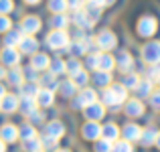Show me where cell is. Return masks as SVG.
<instances>
[{
  "mask_svg": "<svg viewBox=\"0 0 160 152\" xmlns=\"http://www.w3.org/2000/svg\"><path fill=\"white\" fill-rule=\"evenodd\" d=\"M160 31V16L154 12H144L140 18L136 20V35L140 39L152 41Z\"/></svg>",
  "mask_w": 160,
  "mask_h": 152,
  "instance_id": "6da1fadb",
  "label": "cell"
},
{
  "mask_svg": "<svg viewBox=\"0 0 160 152\" xmlns=\"http://www.w3.org/2000/svg\"><path fill=\"white\" fill-rule=\"evenodd\" d=\"M126 99H128V89L122 83H112L102 94V104L108 108H120L126 104Z\"/></svg>",
  "mask_w": 160,
  "mask_h": 152,
  "instance_id": "7a4b0ae2",
  "label": "cell"
},
{
  "mask_svg": "<svg viewBox=\"0 0 160 152\" xmlns=\"http://www.w3.org/2000/svg\"><path fill=\"white\" fill-rule=\"evenodd\" d=\"M142 61L146 65H158L160 63V41L152 39L148 43H144V47H142Z\"/></svg>",
  "mask_w": 160,
  "mask_h": 152,
  "instance_id": "3957f363",
  "label": "cell"
},
{
  "mask_svg": "<svg viewBox=\"0 0 160 152\" xmlns=\"http://www.w3.org/2000/svg\"><path fill=\"white\" fill-rule=\"evenodd\" d=\"M95 45H98V47L102 49L103 53H109V51L116 49V45H118L116 33H112L109 28H103V31H99V35L95 37Z\"/></svg>",
  "mask_w": 160,
  "mask_h": 152,
  "instance_id": "277c9868",
  "label": "cell"
},
{
  "mask_svg": "<svg viewBox=\"0 0 160 152\" xmlns=\"http://www.w3.org/2000/svg\"><path fill=\"white\" fill-rule=\"evenodd\" d=\"M124 112H126L128 118H142L144 112H146V105L140 98H130V99H126V104H124Z\"/></svg>",
  "mask_w": 160,
  "mask_h": 152,
  "instance_id": "5b68a950",
  "label": "cell"
},
{
  "mask_svg": "<svg viewBox=\"0 0 160 152\" xmlns=\"http://www.w3.org/2000/svg\"><path fill=\"white\" fill-rule=\"evenodd\" d=\"M47 45L51 49H65V47H69V35H67L65 31H51L47 35Z\"/></svg>",
  "mask_w": 160,
  "mask_h": 152,
  "instance_id": "8992f818",
  "label": "cell"
},
{
  "mask_svg": "<svg viewBox=\"0 0 160 152\" xmlns=\"http://www.w3.org/2000/svg\"><path fill=\"white\" fill-rule=\"evenodd\" d=\"M95 101H98V94H95V89H91V87H83V89L79 91V95L75 98L73 105L79 108V109H83V108H87V105L95 104Z\"/></svg>",
  "mask_w": 160,
  "mask_h": 152,
  "instance_id": "52a82bcc",
  "label": "cell"
},
{
  "mask_svg": "<svg viewBox=\"0 0 160 152\" xmlns=\"http://www.w3.org/2000/svg\"><path fill=\"white\" fill-rule=\"evenodd\" d=\"M116 67L122 71V73H130V71H132V67H134L132 53H130V51H126V49H122L120 53L116 55Z\"/></svg>",
  "mask_w": 160,
  "mask_h": 152,
  "instance_id": "ba28073f",
  "label": "cell"
},
{
  "mask_svg": "<svg viewBox=\"0 0 160 152\" xmlns=\"http://www.w3.org/2000/svg\"><path fill=\"white\" fill-rule=\"evenodd\" d=\"M83 116H85L89 122H99L103 116H106V105L99 104V101H95V104L83 108Z\"/></svg>",
  "mask_w": 160,
  "mask_h": 152,
  "instance_id": "9c48e42d",
  "label": "cell"
},
{
  "mask_svg": "<svg viewBox=\"0 0 160 152\" xmlns=\"http://www.w3.org/2000/svg\"><path fill=\"white\" fill-rule=\"evenodd\" d=\"M81 134L85 140H99L102 138V126H99V122H89L87 120L85 124H83L81 128Z\"/></svg>",
  "mask_w": 160,
  "mask_h": 152,
  "instance_id": "30bf717a",
  "label": "cell"
},
{
  "mask_svg": "<svg viewBox=\"0 0 160 152\" xmlns=\"http://www.w3.org/2000/svg\"><path fill=\"white\" fill-rule=\"evenodd\" d=\"M0 59H2V65L16 67L20 63V51L14 47H4L2 53H0Z\"/></svg>",
  "mask_w": 160,
  "mask_h": 152,
  "instance_id": "8fae6325",
  "label": "cell"
},
{
  "mask_svg": "<svg viewBox=\"0 0 160 152\" xmlns=\"http://www.w3.org/2000/svg\"><path fill=\"white\" fill-rule=\"evenodd\" d=\"M41 28V18L39 16H24L22 23H20V31L24 33V35H35V33H39Z\"/></svg>",
  "mask_w": 160,
  "mask_h": 152,
  "instance_id": "7c38bea8",
  "label": "cell"
},
{
  "mask_svg": "<svg viewBox=\"0 0 160 152\" xmlns=\"http://www.w3.org/2000/svg\"><path fill=\"white\" fill-rule=\"evenodd\" d=\"M122 136H124V140L128 142H138L142 136V128L138 124H134V122H128V124L122 128Z\"/></svg>",
  "mask_w": 160,
  "mask_h": 152,
  "instance_id": "4fadbf2b",
  "label": "cell"
},
{
  "mask_svg": "<svg viewBox=\"0 0 160 152\" xmlns=\"http://www.w3.org/2000/svg\"><path fill=\"white\" fill-rule=\"evenodd\" d=\"M136 98H140V99H144V98H150L152 95V91H154V81L152 79H140V83H138V87L136 89Z\"/></svg>",
  "mask_w": 160,
  "mask_h": 152,
  "instance_id": "5bb4252c",
  "label": "cell"
},
{
  "mask_svg": "<svg viewBox=\"0 0 160 152\" xmlns=\"http://www.w3.org/2000/svg\"><path fill=\"white\" fill-rule=\"evenodd\" d=\"M45 134L55 138V140H59V138H63V134H65V126H63V122L53 120V122H49V124L45 126Z\"/></svg>",
  "mask_w": 160,
  "mask_h": 152,
  "instance_id": "9a60e30c",
  "label": "cell"
},
{
  "mask_svg": "<svg viewBox=\"0 0 160 152\" xmlns=\"http://www.w3.org/2000/svg\"><path fill=\"white\" fill-rule=\"evenodd\" d=\"M156 138H158V130L154 126H150V128H142V136L138 142L142 146H154L156 144Z\"/></svg>",
  "mask_w": 160,
  "mask_h": 152,
  "instance_id": "2e32d148",
  "label": "cell"
},
{
  "mask_svg": "<svg viewBox=\"0 0 160 152\" xmlns=\"http://www.w3.org/2000/svg\"><path fill=\"white\" fill-rule=\"evenodd\" d=\"M83 10H85V14L89 16L91 23H95V20H99V16H102V10H103V8L99 6L95 0H87V2L83 4Z\"/></svg>",
  "mask_w": 160,
  "mask_h": 152,
  "instance_id": "e0dca14e",
  "label": "cell"
},
{
  "mask_svg": "<svg viewBox=\"0 0 160 152\" xmlns=\"http://www.w3.org/2000/svg\"><path fill=\"white\" fill-rule=\"evenodd\" d=\"M120 136H122V130L118 128L113 122H109V124L102 126V138H106V140H109V142H116Z\"/></svg>",
  "mask_w": 160,
  "mask_h": 152,
  "instance_id": "ac0fdd59",
  "label": "cell"
},
{
  "mask_svg": "<svg viewBox=\"0 0 160 152\" xmlns=\"http://www.w3.org/2000/svg\"><path fill=\"white\" fill-rule=\"evenodd\" d=\"M49 65H51V61H49V57L45 53H35V55H32L31 67L35 71H45V69H49Z\"/></svg>",
  "mask_w": 160,
  "mask_h": 152,
  "instance_id": "d6986e66",
  "label": "cell"
},
{
  "mask_svg": "<svg viewBox=\"0 0 160 152\" xmlns=\"http://www.w3.org/2000/svg\"><path fill=\"white\" fill-rule=\"evenodd\" d=\"M71 20H73V23L77 24L79 28H91V27L95 24V23H91V20H89V16L85 14V10H83V8L73 10V18H71Z\"/></svg>",
  "mask_w": 160,
  "mask_h": 152,
  "instance_id": "ffe728a7",
  "label": "cell"
},
{
  "mask_svg": "<svg viewBox=\"0 0 160 152\" xmlns=\"http://www.w3.org/2000/svg\"><path fill=\"white\" fill-rule=\"evenodd\" d=\"M18 98H16V95H12V94H6L4 95L2 99H0V109H2V112H16V109H18Z\"/></svg>",
  "mask_w": 160,
  "mask_h": 152,
  "instance_id": "44dd1931",
  "label": "cell"
},
{
  "mask_svg": "<svg viewBox=\"0 0 160 152\" xmlns=\"http://www.w3.org/2000/svg\"><path fill=\"white\" fill-rule=\"evenodd\" d=\"M37 47H39V43H37V39L32 35H27L22 41H20V45H18L20 53H24V55H35Z\"/></svg>",
  "mask_w": 160,
  "mask_h": 152,
  "instance_id": "7402d4cb",
  "label": "cell"
},
{
  "mask_svg": "<svg viewBox=\"0 0 160 152\" xmlns=\"http://www.w3.org/2000/svg\"><path fill=\"white\" fill-rule=\"evenodd\" d=\"M116 67V57L109 53H99V65H98V71H109Z\"/></svg>",
  "mask_w": 160,
  "mask_h": 152,
  "instance_id": "603a6c76",
  "label": "cell"
},
{
  "mask_svg": "<svg viewBox=\"0 0 160 152\" xmlns=\"http://www.w3.org/2000/svg\"><path fill=\"white\" fill-rule=\"evenodd\" d=\"M37 104L39 105H43V108H49V105H53V101H55V95H53V91L51 89H47V87H43V89H39V94H37Z\"/></svg>",
  "mask_w": 160,
  "mask_h": 152,
  "instance_id": "cb8c5ba5",
  "label": "cell"
},
{
  "mask_svg": "<svg viewBox=\"0 0 160 152\" xmlns=\"http://www.w3.org/2000/svg\"><path fill=\"white\" fill-rule=\"evenodd\" d=\"M93 83L98 87H103V89H106V87L112 85V73H109V71H95L93 73Z\"/></svg>",
  "mask_w": 160,
  "mask_h": 152,
  "instance_id": "d4e9b609",
  "label": "cell"
},
{
  "mask_svg": "<svg viewBox=\"0 0 160 152\" xmlns=\"http://www.w3.org/2000/svg\"><path fill=\"white\" fill-rule=\"evenodd\" d=\"M0 138H2L4 142H14L16 138H18V128L12 126V124L2 126V130H0Z\"/></svg>",
  "mask_w": 160,
  "mask_h": 152,
  "instance_id": "484cf974",
  "label": "cell"
},
{
  "mask_svg": "<svg viewBox=\"0 0 160 152\" xmlns=\"http://www.w3.org/2000/svg\"><path fill=\"white\" fill-rule=\"evenodd\" d=\"M22 39H24L22 31H8L6 37H4V45L6 47H18Z\"/></svg>",
  "mask_w": 160,
  "mask_h": 152,
  "instance_id": "4316f807",
  "label": "cell"
},
{
  "mask_svg": "<svg viewBox=\"0 0 160 152\" xmlns=\"http://www.w3.org/2000/svg\"><path fill=\"white\" fill-rule=\"evenodd\" d=\"M37 105H39V104H37L35 98H22L18 101V109L22 114H27V116H31L32 112H37Z\"/></svg>",
  "mask_w": 160,
  "mask_h": 152,
  "instance_id": "83f0119b",
  "label": "cell"
},
{
  "mask_svg": "<svg viewBox=\"0 0 160 152\" xmlns=\"http://www.w3.org/2000/svg\"><path fill=\"white\" fill-rule=\"evenodd\" d=\"M89 45H91L89 39H77L73 45H69V51L73 55H85L87 49H89Z\"/></svg>",
  "mask_w": 160,
  "mask_h": 152,
  "instance_id": "f1b7e54d",
  "label": "cell"
},
{
  "mask_svg": "<svg viewBox=\"0 0 160 152\" xmlns=\"http://www.w3.org/2000/svg\"><path fill=\"white\" fill-rule=\"evenodd\" d=\"M6 77H8V81H10L12 85H18L20 87L24 83V73H22V69H20V67H12V69L6 73Z\"/></svg>",
  "mask_w": 160,
  "mask_h": 152,
  "instance_id": "f546056e",
  "label": "cell"
},
{
  "mask_svg": "<svg viewBox=\"0 0 160 152\" xmlns=\"http://www.w3.org/2000/svg\"><path fill=\"white\" fill-rule=\"evenodd\" d=\"M138 83H140V75H138V73H134V71H130V73H124L122 85H124L126 89H136Z\"/></svg>",
  "mask_w": 160,
  "mask_h": 152,
  "instance_id": "4dcf8cb0",
  "label": "cell"
},
{
  "mask_svg": "<svg viewBox=\"0 0 160 152\" xmlns=\"http://www.w3.org/2000/svg\"><path fill=\"white\" fill-rule=\"evenodd\" d=\"M59 91H61L63 98H73L75 91H77V85H75L71 79H69V81H61V83H59Z\"/></svg>",
  "mask_w": 160,
  "mask_h": 152,
  "instance_id": "1f68e13d",
  "label": "cell"
},
{
  "mask_svg": "<svg viewBox=\"0 0 160 152\" xmlns=\"http://www.w3.org/2000/svg\"><path fill=\"white\" fill-rule=\"evenodd\" d=\"M20 94H22V98H37V94H39V87H37L35 81L22 83V85H20Z\"/></svg>",
  "mask_w": 160,
  "mask_h": 152,
  "instance_id": "d6a6232c",
  "label": "cell"
},
{
  "mask_svg": "<svg viewBox=\"0 0 160 152\" xmlns=\"http://www.w3.org/2000/svg\"><path fill=\"white\" fill-rule=\"evenodd\" d=\"M67 24H69V18H67L65 12H61V14H55L51 18V27L57 28V31H63V28H67Z\"/></svg>",
  "mask_w": 160,
  "mask_h": 152,
  "instance_id": "836d02e7",
  "label": "cell"
},
{
  "mask_svg": "<svg viewBox=\"0 0 160 152\" xmlns=\"http://www.w3.org/2000/svg\"><path fill=\"white\" fill-rule=\"evenodd\" d=\"M71 81L75 83L77 87H85L87 83H89V75H87V71H77L75 75H71Z\"/></svg>",
  "mask_w": 160,
  "mask_h": 152,
  "instance_id": "e575fe53",
  "label": "cell"
},
{
  "mask_svg": "<svg viewBox=\"0 0 160 152\" xmlns=\"http://www.w3.org/2000/svg\"><path fill=\"white\" fill-rule=\"evenodd\" d=\"M55 77H57V75H53L51 71H49V73H45L43 77H41V83H43L47 89L53 91V89H57V87H59V83H57V79H55Z\"/></svg>",
  "mask_w": 160,
  "mask_h": 152,
  "instance_id": "d590c367",
  "label": "cell"
},
{
  "mask_svg": "<svg viewBox=\"0 0 160 152\" xmlns=\"http://www.w3.org/2000/svg\"><path fill=\"white\" fill-rule=\"evenodd\" d=\"M67 0H49V10H53L55 14H61L67 10Z\"/></svg>",
  "mask_w": 160,
  "mask_h": 152,
  "instance_id": "8d00e7d4",
  "label": "cell"
},
{
  "mask_svg": "<svg viewBox=\"0 0 160 152\" xmlns=\"http://www.w3.org/2000/svg\"><path fill=\"white\" fill-rule=\"evenodd\" d=\"M18 136L22 138V140H31V138L37 136V132H35V128H32L31 124H24L22 128H18Z\"/></svg>",
  "mask_w": 160,
  "mask_h": 152,
  "instance_id": "74e56055",
  "label": "cell"
},
{
  "mask_svg": "<svg viewBox=\"0 0 160 152\" xmlns=\"http://www.w3.org/2000/svg\"><path fill=\"white\" fill-rule=\"evenodd\" d=\"M112 150H113V142L106 140V138L95 140V152H112Z\"/></svg>",
  "mask_w": 160,
  "mask_h": 152,
  "instance_id": "f35d334b",
  "label": "cell"
},
{
  "mask_svg": "<svg viewBox=\"0 0 160 152\" xmlns=\"http://www.w3.org/2000/svg\"><path fill=\"white\" fill-rule=\"evenodd\" d=\"M112 152H134L132 142H128V140H116V142H113V150Z\"/></svg>",
  "mask_w": 160,
  "mask_h": 152,
  "instance_id": "ab89813d",
  "label": "cell"
},
{
  "mask_svg": "<svg viewBox=\"0 0 160 152\" xmlns=\"http://www.w3.org/2000/svg\"><path fill=\"white\" fill-rule=\"evenodd\" d=\"M49 69H51V73H53V75L67 73V69H65V61H61V59H55V61H51Z\"/></svg>",
  "mask_w": 160,
  "mask_h": 152,
  "instance_id": "60d3db41",
  "label": "cell"
},
{
  "mask_svg": "<svg viewBox=\"0 0 160 152\" xmlns=\"http://www.w3.org/2000/svg\"><path fill=\"white\" fill-rule=\"evenodd\" d=\"M41 148H43V146H41V140L39 138H31V140H24V150L27 152H41Z\"/></svg>",
  "mask_w": 160,
  "mask_h": 152,
  "instance_id": "b9f144b4",
  "label": "cell"
},
{
  "mask_svg": "<svg viewBox=\"0 0 160 152\" xmlns=\"http://www.w3.org/2000/svg\"><path fill=\"white\" fill-rule=\"evenodd\" d=\"M65 69L69 75H75L77 71H81V63L77 59H69V61H65Z\"/></svg>",
  "mask_w": 160,
  "mask_h": 152,
  "instance_id": "7bdbcfd3",
  "label": "cell"
},
{
  "mask_svg": "<svg viewBox=\"0 0 160 152\" xmlns=\"http://www.w3.org/2000/svg\"><path fill=\"white\" fill-rule=\"evenodd\" d=\"M85 65L89 67L91 71H98V65H99V53H89V55H87Z\"/></svg>",
  "mask_w": 160,
  "mask_h": 152,
  "instance_id": "ee69618b",
  "label": "cell"
},
{
  "mask_svg": "<svg viewBox=\"0 0 160 152\" xmlns=\"http://www.w3.org/2000/svg\"><path fill=\"white\" fill-rule=\"evenodd\" d=\"M150 105H152V109H156V112H160V89H154L152 95L148 98Z\"/></svg>",
  "mask_w": 160,
  "mask_h": 152,
  "instance_id": "f6af8a7d",
  "label": "cell"
},
{
  "mask_svg": "<svg viewBox=\"0 0 160 152\" xmlns=\"http://www.w3.org/2000/svg\"><path fill=\"white\" fill-rule=\"evenodd\" d=\"M10 27H12L10 18H8L6 14H0V33H8V31H10Z\"/></svg>",
  "mask_w": 160,
  "mask_h": 152,
  "instance_id": "bcb514c9",
  "label": "cell"
},
{
  "mask_svg": "<svg viewBox=\"0 0 160 152\" xmlns=\"http://www.w3.org/2000/svg\"><path fill=\"white\" fill-rule=\"evenodd\" d=\"M41 146H43V148H55V146H57V140L51 138V136H43L41 138Z\"/></svg>",
  "mask_w": 160,
  "mask_h": 152,
  "instance_id": "7dc6e473",
  "label": "cell"
},
{
  "mask_svg": "<svg viewBox=\"0 0 160 152\" xmlns=\"http://www.w3.org/2000/svg\"><path fill=\"white\" fill-rule=\"evenodd\" d=\"M12 10V0H0V14H8Z\"/></svg>",
  "mask_w": 160,
  "mask_h": 152,
  "instance_id": "c3c4849f",
  "label": "cell"
},
{
  "mask_svg": "<svg viewBox=\"0 0 160 152\" xmlns=\"http://www.w3.org/2000/svg\"><path fill=\"white\" fill-rule=\"evenodd\" d=\"M31 120H32V124H43V120H45V114L37 109V112H32V114H31Z\"/></svg>",
  "mask_w": 160,
  "mask_h": 152,
  "instance_id": "681fc988",
  "label": "cell"
},
{
  "mask_svg": "<svg viewBox=\"0 0 160 152\" xmlns=\"http://www.w3.org/2000/svg\"><path fill=\"white\" fill-rule=\"evenodd\" d=\"M83 2L85 0H67V6L73 8V10H79V8H83Z\"/></svg>",
  "mask_w": 160,
  "mask_h": 152,
  "instance_id": "f907efd6",
  "label": "cell"
},
{
  "mask_svg": "<svg viewBox=\"0 0 160 152\" xmlns=\"http://www.w3.org/2000/svg\"><path fill=\"white\" fill-rule=\"evenodd\" d=\"M22 73H24V77H27L28 81H35V79H37V71L32 69V67H28V69H24Z\"/></svg>",
  "mask_w": 160,
  "mask_h": 152,
  "instance_id": "816d5d0a",
  "label": "cell"
},
{
  "mask_svg": "<svg viewBox=\"0 0 160 152\" xmlns=\"http://www.w3.org/2000/svg\"><path fill=\"white\" fill-rule=\"evenodd\" d=\"M95 2H98L102 8H108V6H113V4H116V0H95Z\"/></svg>",
  "mask_w": 160,
  "mask_h": 152,
  "instance_id": "f5cc1de1",
  "label": "cell"
},
{
  "mask_svg": "<svg viewBox=\"0 0 160 152\" xmlns=\"http://www.w3.org/2000/svg\"><path fill=\"white\" fill-rule=\"evenodd\" d=\"M4 95H6V89H4V87H2V83H0V99H2Z\"/></svg>",
  "mask_w": 160,
  "mask_h": 152,
  "instance_id": "db71d44e",
  "label": "cell"
},
{
  "mask_svg": "<svg viewBox=\"0 0 160 152\" xmlns=\"http://www.w3.org/2000/svg\"><path fill=\"white\" fill-rule=\"evenodd\" d=\"M0 152H6V146H4V140L0 138Z\"/></svg>",
  "mask_w": 160,
  "mask_h": 152,
  "instance_id": "11a10c76",
  "label": "cell"
},
{
  "mask_svg": "<svg viewBox=\"0 0 160 152\" xmlns=\"http://www.w3.org/2000/svg\"><path fill=\"white\" fill-rule=\"evenodd\" d=\"M4 75H6V71H4V67H2V65H0V79H2V77H4Z\"/></svg>",
  "mask_w": 160,
  "mask_h": 152,
  "instance_id": "9f6ffc18",
  "label": "cell"
},
{
  "mask_svg": "<svg viewBox=\"0 0 160 152\" xmlns=\"http://www.w3.org/2000/svg\"><path fill=\"white\" fill-rule=\"evenodd\" d=\"M154 146H156V148L160 150V132H158V138H156V144H154Z\"/></svg>",
  "mask_w": 160,
  "mask_h": 152,
  "instance_id": "6f0895ef",
  "label": "cell"
},
{
  "mask_svg": "<svg viewBox=\"0 0 160 152\" xmlns=\"http://www.w3.org/2000/svg\"><path fill=\"white\" fill-rule=\"evenodd\" d=\"M27 4H37V2H41V0H24Z\"/></svg>",
  "mask_w": 160,
  "mask_h": 152,
  "instance_id": "680465c9",
  "label": "cell"
},
{
  "mask_svg": "<svg viewBox=\"0 0 160 152\" xmlns=\"http://www.w3.org/2000/svg\"><path fill=\"white\" fill-rule=\"evenodd\" d=\"M156 83H158V85H160V75H158V79H156Z\"/></svg>",
  "mask_w": 160,
  "mask_h": 152,
  "instance_id": "91938a15",
  "label": "cell"
},
{
  "mask_svg": "<svg viewBox=\"0 0 160 152\" xmlns=\"http://www.w3.org/2000/svg\"><path fill=\"white\" fill-rule=\"evenodd\" d=\"M55 152H69V150H55Z\"/></svg>",
  "mask_w": 160,
  "mask_h": 152,
  "instance_id": "94428289",
  "label": "cell"
},
{
  "mask_svg": "<svg viewBox=\"0 0 160 152\" xmlns=\"http://www.w3.org/2000/svg\"><path fill=\"white\" fill-rule=\"evenodd\" d=\"M85 2H87V0H85Z\"/></svg>",
  "mask_w": 160,
  "mask_h": 152,
  "instance_id": "6125c7cd",
  "label": "cell"
}]
</instances>
